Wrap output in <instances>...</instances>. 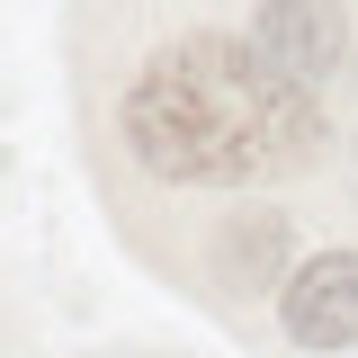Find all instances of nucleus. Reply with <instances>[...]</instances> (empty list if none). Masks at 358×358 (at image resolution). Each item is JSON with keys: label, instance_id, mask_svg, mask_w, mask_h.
<instances>
[{"label": "nucleus", "instance_id": "20e7f679", "mask_svg": "<svg viewBox=\"0 0 358 358\" xmlns=\"http://www.w3.org/2000/svg\"><path fill=\"white\" fill-rule=\"evenodd\" d=\"M278 251H287V233H278V215H260L251 233H233V251H224V260H233V278H268Z\"/></svg>", "mask_w": 358, "mask_h": 358}, {"label": "nucleus", "instance_id": "f03ea898", "mask_svg": "<svg viewBox=\"0 0 358 358\" xmlns=\"http://www.w3.org/2000/svg\"><path fill=\"white\" fill-rule=\"evenodd\" d=\"M251 54H260L278 81L322 90L331 72H341V54H350V9H341V0H260Z\"/></svg>", "mask_w": 358, "mask_h": 358}, {"label": "nucleus", "instance_id": "f257e3e1", "mask_svg": "<svg viewBox=\"0 0 358 358\" xmlns=\"http://www.w3.org/2000/svg\"><path fill=\"white\" fill-rule=\"evenodd\" d=\"M126 143L152 179L179 188H242V179H287L313 162L322 117L313 90L278 81L251 36H188L152 54L126 90Z\"/></svg>", "mask_w": 358, "mask_h": 358}, {"label": "nucleus", "instance_id": "7ed1b4c3", "mask_svg": "<svg viewBox=\"0 0 358 358\" xmlns=\"http://www.w3.org/2000/svg\"><path fill=\"white\" fill-rule=\"evenodd\" d=\"M278 322L296 350H350L358 341V251H313L278 287Z\"/></svg>", "mask_w": 358, "mask_h": 358}]
</instances>
